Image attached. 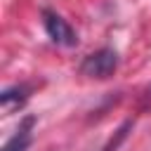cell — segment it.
Instances as JSON below:
<instances>
[{
    "mask_svg": "<svg viewBox=\"0 0 151 151\" xmlns=\"http://www.w3.org/2000/svg\"><path fill=\"white\" fill-rule=\"evenodd\" d=\"M118 68V52L111 47H101L92 54H87L80 64V73L87 78H109Z\"/></svg>",
    "mask_w": 151,
    "mask_h": 151,
    "instance_id": "obj_1",
    "label": "cell"
},
{
    "mask_svg": "<svg viewBox=\"0 0 151 151\" xmlns=\"http://www.w3.org/2000/svg\"><path fill=\"white\" fill-rule=\"evenodd\" d=\"M42 26H45L47 35H50L57 45L73 47V45L78 42V35H76V31L71 28V24H68L61 14H57V12H52V9H42Z\"/></svg>",
    "mask_w": 151,
    "mask_h": 151,
    "instance_id": "obj_2",
    "label": "cell"
},
{
    "mask_svg": "<svg viewBox=\"0 0 151 151\" xmlns=\"http://www.w3.org/2000/svg\"><path fill=\"white\" fill-rule=\"evenodd\" d=\"M33 123H35V118H24V123L17 127V132L7 139V144L2 146V151H26L28 146H31V139H33V134H31V130H33Z\"/></svg>",
    "mask_w": 151,
    "mask_h": 151,
    "instance_id": "obj_3",
    "label": "cell"
},
{
    "mask_svg": "<svg viewBox=\"0 0 151 151\" xmlns=\"http://www.w3.org/2000/svg\"><path fill=\"white\" fill-rule=\"evenodd\" d=\"M26 99H28V90H26L24 85L7 87V90H2V94H0V104H2V109H5V111H12V109L24 106V101H26Z\"/></svg>",
    "mask_w": 151,
    "mask_h": 151,
    "instance_id": "obj_4",
    "label": "cell"
},
{
    "mask_svg": "<svg viewBox=\"0 0 151 151\" xmlns=\"http://www.w3.org/2000/svg\"><path fill=\"white\" fill-rule=\"evenodd\" d=\"M130 127H132V120H125V123L120 125V130L116 132V139H111V142L104 146V151H116V149H118V144L125 139V134H127V130H130Z\"/></svg>",
    "mask_w": 151,
    "mask_h": 151,
    "instance_id": "obj_5",
    "label": "cell"
}]
</instances>
